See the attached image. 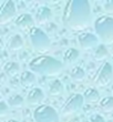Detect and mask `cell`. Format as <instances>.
Returning <instances> with one entry per match:
<instances>
[{
    "label": "cell",
    "instance_id": "6da1fadb",
    "mask_svg": "<svg viewBox=\"0 0 113 122\" xmlns=\"http://www.w3.org/2000/svg\"><path fill=\"white\" fill-rule=\"evenodd\" d=\"M91 6L87 0H70L63 9L62 21L70 29L80 30L91 23Z\"/></svg>",
    "mask_w": 113,
    "mask_h": 122
},
{
    "label": "cell",
    "instance_id": "7a4b0ae2",
    "mask_svg": "<svg viewBox=\"0 0 113 122\" xmlns=\"http://www.w3.org/2000/svg\"><path fill=\"white\" fill-rule=\"evenodd\" d=\"M29 69L41 76H55L63 70V64L58 59L48 55H41L31 59Z\"/></svg>",
    "mask_w": 113,
    "mask_h": 122
},
{
    "label": "cell",
    "instance_id": "3957f363",
    "mask_svg": "<svg viewBox=\"0 0 113 122\" xmlns=\"http://www.w3.org/2000/svg\"><path fill=\"white\" fill-rule=\"evenodd\" d=\"M94 30L98 38L104 43L113 42V18L110 16H100L94 20Z\"/></svg>",
    "mask_w": 113,
    "mask_h": 122
},
{
    "label": "cell",
    "instance_id": "277c9868",
    "mask_svg": "<svg viewBox=\"0 0 113 122\" xmlns=\"http://www.w3.org/2000/svg\"><path fill=\"white\" fill-rule=\"evenodd\" d=\"M28 36L32 48L37 51H45L51 46L49 36L39 27H33L32 29H30L28 31Z\"/></svg>",
    "mask_w": 113,
    "mask_h": 122
},
{
    "label": "cell",
    "instance_id": "5b68a950",
    "mask_svg": "<svg viewBox=\"0 0 113 122\" xmlns=\"http://www.w3.org/2000/svg\"><path fill=\"white\" fill-rule=\"evenodd\" d=\"M33 120L36 122H60V117L53 107L41 104L33 111Z\"/></svg>",
    "mask_w": 113,
    "mask_h": 122
},
{
    "label": "cell",
    "instance_id": "8992f818",
    "mask_svg": "<svg viewBox=\"0 0 113 122\" xmlns=\"http://www.w3.org/2000/svg\"><path fill=\"white\" fill-rule=\"evenodd\" d=\"M113 79V66L110 62H102L93 77V82L98 87H105Z\"/></svg>",
    "mask_w": 113,
    "mask_h": 122
},
{
    "label": "cell",
    "instance_id": "52a82bcc",
    "mask_svg": "<svg viewBox=\"0 0 113 122\" xmlns=\"http://www.w3.org/2000/svg\"><path fill=\"white\" fill-rule=\"evenodd\" d=\"M83 103H84L83 94L73 93L67 99V101L62 107V114L63 116H70V114L78 112L83 107Z\"/></svg>",
    "mask_w": 113,
    "mask_h": 122
},
{
    "label": "cell",
    "instance_id": "ba28073f",
    "mask_svg": "<svg viewBox=\"0 0 113 122\" xmlns=\"http://www.w3.org/2000/svg\"><path fill=\"white\" fill-rule=\"evenodd\" d=\"M17 13L16 3L12 0H6L0 6V23H6L12 18H15Z\"/></svg>",
    "mask_w": 113,
    "mask_h": 122
},
{
    "label": "cell",
    "instance_id": "9c48e42d",
    "mask_svg": "<svg viewBox=\"0 0 113 122\" xmlns=\"http://www.w3.org/2000/svg\"><path fill=\"white\" fill-rule=\"evenodd\" d=\"M78 41L79 45L84 50H89V49H95L99 43V38L97 35H94L92 32H81L78 36Z\"/></svg>",
    "mask_w": 113,
    "mask_h": 122
},
{
    "label": "cell",
    "instance_id": "30bf717a",
    "mask_svg": "<svg viewBox=\"0 0 113 122\" xmlns=\"http://www.w3.org/2000/svg\"><path fill=\"white\" fill-rule=\"evenodd\" d=\"M36 23V19L33 18L30 13H21L19 16L16 17L15 19V25H16L19 29H23V30H27L29 31L30 29H32Z\"/></svg>",
    "mask_w": 113,
    "mask_h": 122
},
{
    "label": "cell",
    "instance_id": "8fae6325",
    "mask_svg": "<svg viewBox=\"0 0 113 122\" xmlns=\"http://www.w3.org/2000/svg\"><path fill=\"white\" fill-rule=\"evenodd\" d=\"M44 99V92L41 88L34 87L30 89L28 94H27V102L29 104H39Z\"/></svg>",
    "mask_w": 113,
    "mask_h": 122
},
{
    "label": "cell",
    "instance_id": "7c38bea8",
    "mask_svg": "<svg viewBox=\"0 0 113 122\" xmlns=\"http://www.w3.org/2000/svg\"><path fill=\"white\" fill-rule=\"evenodd\" d=\"M52 11L48 6H40L36 11V21L39 23H45L51 19Z\"/></svg>",
    "mask_w": 113,
    "mask_h": 122
},
{
    "label": "cell",
    "instance_id": "4fadbf2b",
    "mask_svg": "<svg viewBox=\"0 0 113 122\" xmlns=\"http://www.w3.org/2000/svg\"><path fill=\"white\" fill-rule=\"evenodd\" d=\"M23 47V39L19 33H13L7 40V48L11 51H17Z\"/></svg>",
    "mask_w": 113,
    "mask_h": 122
},
{
    "label": "cell",
    "instance_id": "5bb4252c",
    "mask_svg": "<svg viewBox=\"0 0 113 122\" xmlns=\"http://www.w3.org/2000/svg\"><path fill=\"white\" fill-rule=\"evenodd\" d=\"M83 98L84 101L88 103H95V102H100V92L98 91V89L93 87H90L85 89V91L83 92Z\"/></svg>",
    "mask_w": 113,
    "mask_h": 122
},
{
    "label": "cell",
    "instance_id": "9a60e30c",
    "mask_svg": "<svg viewBox=\"0 0 113 122\" xmlns=\"http://www.w3.org/2000/svg\"><path fill=\"white\" fill-rule=\"evenodd\" d=\"M79 58H80V51L77 48H69L64 51L62 59L65 64H72Z\"/></svg>",
    "mask_w": 113,
    "mask_h": 122
},
{
    "label": "cell",
    "instance_id": "2e32d148",
    "mask_svg": "<svg viewBox=\"0 0 113 122\" xmlns=\"http://www.w3.org/2000/svg\"><path fill=\"white\" fill-rule=\"evenodd\" d=\"M19 80H20V83L22 84L23 87H31L37 80L36 73L32 72L31 70L22 71L19 77Z\"/></svg>",
    "mask_w": 113,
    "mask_h": 122
},
{
    "label": "cell",
    "instance_id": "e0dca14e",
    "mask_svg": "<svg viewBox=\"0 0 113 122\" xmlns=\"http://www.w3.org/2000/svg\"><path fill=\"white\" fill-rule=\"evenodd\" d=\"M49 93L51 94V96H60L63 93V90H64V86L62 83L61 81L59 80V79H53L49 82Z\"/></svg>",
    "mask_w": 113,
    "mask_h": 122
},
{
    "label": "cell",
    "instance_id": "ac0fdd59",
    "mask_svg": "<svg viewBox=\"0 0 113 122\" xmlns=\"http://www.w3.org/2000/svg\"><path fill=\"white\" fill-rule=\"evenodd\" d=\"M3 72L8 77H15L18 72L20 71V64L16 61H8L3 66Z\"/></svg>",
    "mask_w": 113,
    "mask_h": 122
},
{
    "label": "cell",
    "instance_id": "d6986e66",
    "mask_svg": "<svg viewBox=\"0 0 113 122\" xmlns=\"http://www.w3.org/2000/svg\"><path fill=\"white\" fill-rule=\"evenodd\" d=\"M7 103H8V106L10 108H20V107H22L25 104V98H23L21 94H12V96H10L7 100Z\"/></svg>",
    "mask_w": 113,
    "mask_h": 122
},
{
    "label": "cell",
    "instance_id": "ffe728a7",
    "mask_svg": "<svg viewBox=\"0 0 113 122\" xmlns=\"http://www.w3.org/2000/svg\"><path fill=\"white\" fill-rule=\"evenodd\" d=\"M108 48L107 46L104 45V43H100V45L98 46L97 48L94 49V52H93V56H94V59L95 60H104V59L108 57Z\"/></svg>",
    "mask_w": 113,
    "mask_h": 122
},
{
    "label": "cell",
    "instance_id": "44dd1931",
    "mask_svg": "<svg viewBox=\"0 0 113 122\" xmlns=\"http://www.w3.org/2000/svg\"><path fill=\"white\" fill-rule=\"evenodd\" d=\"M70 77L74 81H82L85 78V71L80 66H75L70 70Z\"/></svg>",
    "mask_w": 113,
    "mask_h": 122
},
{
    "label": "cell",
    "instance_id": "7402d4cb",
    "mask_svg": "<svg viewBox=\"0 0 113 122\" xmlns=\"http://www.w3.org/2000/svg\"><path fill=\"white\" fill-rule=\"evenodd\" d=\"M99 106L103 111L105 112H112L113 111V97L109 96V97H104L100 100Z\"/></svg>",
    "mask_w": 113,
    "mask_h": 122
},
{
    "label": "cell",
    "instance_id": "603a6c76",
    "mask_svg": "<svg viewBox=\"0 0 113 122\" xmlns=\"http://www.w3.org/2000/svg\"><path fill=\"white\" fill-rule=\"evenodd\" d=\"M89 121L90 122H107V120L103 118V116H101L99 113H94V114H92L90 117Z\"/></svg>",
    "mask_w": 113,
    "mask_h": 122
},
{
    "label": "cell",
    "instance_id": "cb8c5ba5",
    "mask_svg": "<svg viewBox=\"0 0 113 122\" xmlns=\"http://www.w3.org/2000/svg\"><path fill=\"white\" fill-rule=\"evenodd\" d=\"M8 110H9V106H8V103H7L3 99H1L0 100V114L3 116Z\"/></svg>",
    "mask_w": 113,
    "mask_h": 122
},
{
    "label": "cell",
    "instance_id": "d4e9b609",
    "mask_svg": "<svg viewBox=\"0 0 113 122\" xmlns=\"http://www.w3.org/2000/svg\"><path fill=\"white\" fill-rule=\"evenodd\" d=\"M103 7L107 12H113V0H107L103 3Z\"/></svg>",
    "mask_w": 113,
    "mask_h": 122
},
{
    "label": "cell",
    "instance_id": "484cf974",
    "mask_svg": "<svg viewBox=\"0 0 113 122\" xmlns=\"http://www.w3.org/2000/svg\"><path fill=\"white\" fill-rule=\"evenodd\" d=\"M7 122H19V121H18V120H15V119H9Z\"/></svg>",
    "mask_w": 113,
    "mask_h": 122
},
{
    "label": "cell",
    "instance_id": "4316f807",
    "mask_svg": "<svg viewBox=\"0 0 113 122\" xmlns=\"http://www.w3.org/2000/svg\"><path fill=\"white\" fill-rule=\"evenodd\" d=\"M112 62H113V56H112Z\"/></svg>",
    "mask_w": 113,
    "mask_h": 122
}]
</instances>
